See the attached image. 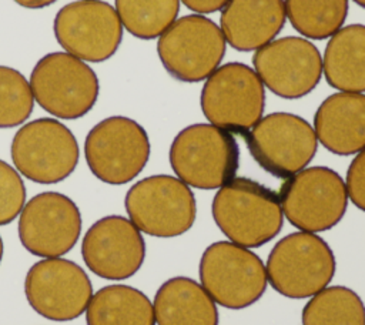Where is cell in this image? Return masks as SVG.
<instances>
[{"label":"cell","mask_w":365,"mask_h":325,"mask_svg":"<svg viewBox=\"0 0 365 325\" xmlns=\"http://www.w3.org/2000/svg\"><path fill=\"white\" fill-rule=\"evenodd\" d=\"M29 83L37 104L63 120L86 115L100 91L96 71L67 51L43 56L33 67Z\"/></svg>","instance_id":"obj_5"},{"label":"cell","mask_w":365,"mask_h":325,"mask_svg":"<svg viewBox=\"0 0 365 325\" xmlns=\"http://www.w3.org/2000/svg\"><path fill=\"white\" fill-rule=\"evenodd\" d=\"M185 7L190 10L200 13V14H208L218 10H222L225 4L230 0H181Z\"/></svg>","instance_id":"obj_29"},{"label":"cell","mask_w":365,"mask_h":325,"mask_svg":"<svg viewBox=\"0 0 365 325\" xmlns=\"http://www.w3.org/2000/svg\"><path fill=\"white\" fill-rule=\"evenodd\" d=\"M170 164L188 187L215 190L235 177L240 148L231 133L214 124H191L174 137Z\"/></svg>","instance_id":"obj_2"},{"label":"cell","mask_w":365,"mask_h":325,"mask_svg":"<svg viewBox=\"0 0 365 325\" xmlns=\"http://www.w3.org/2000/svg\"><path fill=\"white\" fill-rule=\"evenodd\" d=\"M19 6L26 7V9H43L47 6H51L53 3H56L57 0H14Z\"/></svg>","instance_id":"obj_30"},{"label":"cell","mask_w":365,"mask_h":325,"mask_svg":"<svg viewBox=\"0 0 365 325\" xmlns=\"http://www.w3.org/2000/svg\"><path fill=\"white\" fill-rule=\"evenodd\" d=\"M242 137L255 162L277 178L304 170L318 148L312 125L291 113H271Z\"/></svg>","instance_id":"obj_12"},{"label":"cell","mask_w":365,"mask_h":325,"mask_svg":"<svg viewBox=\"0 0 365 325\" xmlns=\"http://www.w3.org/2000/svg\"><path fill=\"white\" fill-rule=\"evenodd\" d=\"M24 294L29 305L51 321L78 318L93 296L87 272L64 258H44L26 274Z\"/></svg>","instance_id":"obj_14"},{"label":"cell","mask_w":365,"mask_h":325,"mask_svg":"<svg viewBox=\"0 0 365 325\" xmlns=\"http://www.w3.org/2000/svg\"><path fill=\"white\" fill-rule=\"evenodd\" d=\"M53 29L67 53L91 63L113 57L123 40V24L115 9L100 0H77L63 6Z\"/></svg>","instance_id":"obj_13"},{"label":"cell","mask_w":365,"mask_h":325,"mask_svg":"<svg viewBox=\"0 0 365 325\" xmlns=\"http://www.w3.org/2000/svg\"><path fill=\"white\" fill-rule=\"evenodd\" d=\"M81 257L97 277L121 281L141 268L145 242L141 231L128 218L107 215L97 220L84 234Z\"/></svg>","instance_id":"obj_17"},{"label":"cell","mask_w":365,"mask_h":325,"mask_svg":"<svg viewBox=\"0 0 365 325\" xmlns=\"http://www.w3.org/2000/svg\"><path fill=\"white\" fill-rule=\"evenodd\" d=\"M33 105L34 97L27 78L13 67L0 66V128L23 124Z\"/></svg>","instance_id":"obj_26"},{"label":"cell","mask_w":365,"mask_h":325,"mask_svg":"<svg viewBox=\"0 0 365 325\" xmlns=\"http://www.w3.org/2000/svg\"><path fill=\"white\" fill-rule=\"evenodd\" d=\"M358 6H361V7H364L365 9V0H354Z\"/></svg>","instance_id":"obj_32"},{"label":"cell","mask_w":365,"mask_h":325,"mask_svg":"<svg viewBox=\"0 0 365 325\" xmlns=\"http://www.w3.org/2000/svg\"><path fill=\"white\" fill-rule=\"evenodd\" d=\"M285 19L284 0H230L222 9L220 29L232 48L251 51L272 41Z\"/></svg>","instance_id":"obj_19"},{"label":"cell","mask_w":365,"mask_h":325,"mask_svg":"<svg viewBox=\"0 0 365 325\" xmlns=\"http://www.w3.org/2000/svg\"><path fill=\"white\" fill-rule=\"evenodd\" d=\"M84 157L96 178L123 185L134 180L148 162L150 140L135 120L124 115L107 117L88 131Z\"/></svg>","instance_id":"obj_9"},{"label":"cell","mask_w":365,"mask_h":325,"mask_svg":"<svg viewBox=\"0 0 365 325\" xmlns=\"http://www.w3.org/2000/svg\"><path fill=\"white\" fill-rule=\"evenodd\" d=\"M221 29L201 14L175 20L157 41V53L167 73L175 80L198 83L212 74L225 54Z\"/></svg>","instance_id":"obj_11"},{"label":"cell","mask_w":365,"mask_h":325,"mask_svg":"<svg viewBox=\"0 0 365 325\" xmlns=\"http://www.w3.org/2000/svg\"><path fill=\"white\" fill-rule=\"evenodd\" d=\"M200 104L210 124L244 135L262 118L265 87L254 68L227 63L205 78Z\"/></svg>","instance_id":"obj_4"},{"label":"cell","mask_w":365,"mask_h":325,"mask_svg":"<svg viewBox=\"0 0 365 325\" xmlns=\"http://www.w3.org/2000/svg\"><path fill=\"white\" fill-rule=\"evenodd\" d=\"M87 325H155L151 301L128 285L100 288L86 309Z\"/></svg>","instance_id":"obj_22"},{"label":"cell","mask_w":365,"mask_h":325,"mask_svg":"<svg viewBox=\"0 0 365 325\" xmlns=\"http://www.w3.org/2000/svg\"><path fill=\"white\" fill-rule=\"evenodd\" d=\"M1 258H3V239L0 237V262H1Z\"/></svg>","instance_id":"obj_31"},{"label":"cell","mask_w":365,"mask_h":325,"mask_svg":"<svg viewBox=\"0 0 365 325\" xmlns=\"http://www.w3.org/2000/svg\"><path fill=\"white\" fill-rule=\"evenodd\" d=\"M115 11L130 34L153 40L175 21L180 0H115Z\"/></svg>","instance_id":"obj_25"},{"label":"cell","mask_w":365,"mask_h":325,"mask_svg":"<svg viewBox=\"0 0 365 325\" xmlns=\"http://www.w3.org/2000/svg\"><path fill=\"white\" fill-rule=\"evenodd\" d=\"M16 170L38 184L66 180L77 167L78 144L68 127L56 118H37L21 125L11 140Z\"/></svg>","instance_id":"obj_10"},{"label":"cell","mask_w":365,"mask_h":325,"mask_svg":"<svg viewBox=\"0 0 365 325\" xmlns=\"http://www.w3.org/2000/svg\"><path fill=\"white\" fill-rule=\"evenodd\" d=\"M336 261L328 242L315 232L298 231L281 238L271 249L265 271L281 295L311 298L332 281Z\"/></svg>","instance_id":"obj_3"},{"label":"cell","mask_w":365,"mask_h":325,"mask_svg":"<svg viewBox=\"0 0 365 325\" xmlns=\"http://www.w3.org/2000/svg\"><path fill=\"white\" fill-rule=\"evenodd\" d=\"M317 140L336 155L365 148V94L339 91L327 97L314 115Z\"/></svg>","instance_id":"obj_18"},{"label":"cell","mask_w":365,"mask_h":325,"mask_svg":"<svg viewBox=\"0 0 365 325\" xmlns=\"http://www.w3.org/2000/svg\"><path fill=\"white\" fill-rule=\"evenodd\" d=\"M252 64L264 87L288 100L309 94L322 76L318 48L295 36L275 38L255 50Z\"/></svg>","instance_id":"obj_16"},{"label":"cell","mask_w":365,"mask_h":325,"mask_svg":"<svg viewBox=\"0 0 365 325\" xmlns=\"http://www.w3.org/2000/svg\"><path fill=\"white\" fill-rule=\"evenodd\" d=\"M284 217L295 228L321 232L335 227L345 215V181L328 167H309L285 178L279 187Z\"/></svg>","instance_id":"obj_7"},{"label":"cell","mask_w":365,"mask_h":325,"mask_svg":"<svg viewBox=\"0 0 365 325\" xmlns=\"http://www.w3.org/2000/svg\"><path fill=\"white\" fill-rule=\"evenodd\" d=\"M211 212L222 234L245 248L267 244L277 237L284 222L278 194L245 177H234L218 188Z\"/></svg>","instance_id":"obj_1"},{"label":"cell","mask_w":365,"mask_h":325,"mask_svg":"<svg viewBox=\"0 0 365 325\" xmlns=\"http://www.w3.org/2000/svg\"><path fill=\"white\" fill-rule=\"evenodd\" d=\"M17 228L20 242L30 254L57 258L67 254L78 241L81 212L67 195L46 191L24 204Z\"/></svg>","instance_id":"obj_15"},{"label":"cell","mask_w":365,"mask_h":325,"mask_svg":"<svg viewBox=\"0 0 365 325\" xmlns=\"http://www.w3.org/2000/svg\"><path fill=\"white\" fill-rule=\"evenodd\" d=\"M284 4L291 26L314 40L335 34L348 16V0H284Z\"/></svg>","instance_id":"obj_24"},{"label":"cell","mask_w":365,"mask_h":325,"mask_svg":"<svg viewBox=\"0 0 365 325\" xmlns=\"http://www.w3.org/2000/svg\"><path fill=\"white\" fill-rule=\"evenodd\" d=\"M130 221L144 234L160 238L187 232L197 215L191 188L177 177L150 175L137 181L124 198Z\"/></svg>","instance_id":"obj_6"},{"label":"cell","mask_w":365,"mask_h":325,"mask_svg":"<svg viewBox=\"0 0 365 325\" xmlns=\"http://www.w3.org/2000/svg\"><path fill=\"white\" fill-rule=\"evenodd\" d=\"M26 204V187L20 172L0 160V225L16 220Z\"/></svg>","instance_id":"obj_27"},{"label":"cell","mask_w":365,"mask_h":325,"mask_svg":"<svg viewBox=\"0 0 365 325\" xmlns=\"http://www.w3.org/2000/svg\"><path fill=\"white\" fill-rule=\"evenodd\" d=\"M198 274L214 302L230 309H242L257 302L268 282L261 258L231 241L208 245L200 259Z\"/></svg>","instance_id":"obj_8"},{"label":"cell","mask_w":365,"mask_h":325,"mask_svg":"<svg viewBox=\"0 0 365 325\" xmlns=\"http://www.w3.org/2000/svg\"><path fill=\"white\" fill-rule=\"evenodd\" d=\"M345 187L352 204L361 211H365V148L356 153L355 158L351 161L346 171Z\"/></svg>","instance_id":"obj_28"},{"label":"cell","mask_w":365,"mask_h":325,"mask_svg":"<svg viewBox=\"0 0 365 325\" xmlns=\"http://www.w3.org/2000/svg\"><path fill=\"white\" fill-rule=\"evenodd\" d=\"M327 83L341 91H365V26L349 24L331 36L322 57Z\"/></svg>","instance_id":"obj_21"},{"label":"cell","mask_w":365,"mask_h":325,"mask_svg":"<svg viewBox=\"0 0 365 325\" xmlns=\"http://www.w3.org/2000/svg\"><path fill=\"white\" fill-rule=\"evenodd\" d=\"M301 319L302 325H365V305L351 288L327 287L309 298Z\"/></svg>","instance_id":"obj_23"},{"label":"cell","mask_w":365,"mask_h":325,"mask_svg":"<svg viewBox=\"0 0 365 325\" xmlns=\"http://www.w3.org/2000/svg\"><path fill=\"white\" fill-rule=\"evenodd\" d=\"M153 308L158 325H218L214 299L187 277L167 279L155 292Z\"/></svg>","instance_id":"obj_20"}]
</instances>
